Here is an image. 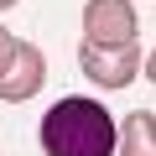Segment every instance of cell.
Returning <instances> with one entry per match:
<instances>
[{"instance_id": "6da1fadb", "label": "cell", "mask_w": 156, "mask_h": 156, "mask_svg": "<svg viewBox=\"0 0 156 156\" xmlns=\"http://www.w3.org/2000/svg\"><path fill=\"white\" fill-rule=\"evenodd\" d=\"M47 156H115V120L99 99H57L42 115Z\"/></svg>"}, {"instance_id": "7a4b0ae2", "label": "cell", "mask_w": 156, "mask_h": 156, "mask_svg": "<svg viewBox=\"0 0 156 156\" xmlns=\"http://www.w3.org/2000/svg\"><path fill=\"white\" fill-rule=\"evenodd\" d=\"M78 68H83L99 89H125L140 73V47L135 42H83L78 47Z\"/></svg>"}, {"instance_id": "3957f363", "label": "cell", "mask_w": 156, "mask_h": 156, "mask_svg": "<svg viewBox=\"0 0 156 156\" xmlns=\"http://www.w3.org/2000/svg\"><path fill=\"white\" fill-rule=\"evenodd\" d=\"M83 42H135V5L130 0H89Z\"/></svg>"}, {"instance_id": "277c9868", "label": "cell", "mask_w": 156, "mask_h": 156, "mask_svg": "<svg viewBox=\"0 0 156 156\" xmlns=\"http://www.w3.org/2000/svg\"><path fill=\"white\" fill-rule=\"evenodd\" d=\"M42 78H47V62H42V52H37L31 42H16L11 62L0 68V99H11V104L31 99V94L42 89Z\"/></svg>"}, {"instance_id": "5b68a950", "label": "cell", "mask_w": 156, "mask_h": 156, "mask_svg": "<svg viewBox=\"0 0 156 156\" xmlns=\"http://www.w3.org/2000/svg\"><path fill=\"white\" fill-rule=\"evenodd\" d=\"M115 146H120V156H156V115L151 109L125 115V125L115 130Z\"/></svg>"}, {"instance_id": "8992f818", "label": "cell", "mask_w": 156, "mask_h": 156, "mask_svg": "<svg viewBox=\"0 0 156 156\" xmlns=\"http://www.w3.org/2000/svg\"><path fill=\"white\" fill-rule=\"evenodd\" d=\"M11 52H16V37H11L5 26H0V68H5V62H11Z\"/></svg>"}, {"instance_id": "52a82bcc", "label": "cell", "mask_w": 156, "mask_h": 156, "mask_svg": "<svg viewBox=\"0 0 156 156\" xmlns=\"http://www.w3.org/2000/svg\"><path fill=\"white\" fill-rule=\"evenodd\" d=\"M5 5H16V0H0V11H5Z\"/></svg>"}]
</instances>
